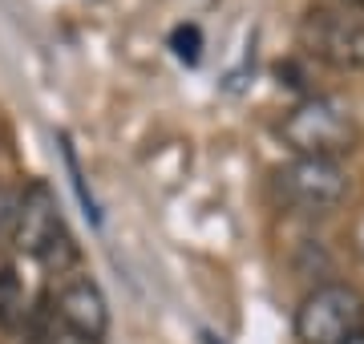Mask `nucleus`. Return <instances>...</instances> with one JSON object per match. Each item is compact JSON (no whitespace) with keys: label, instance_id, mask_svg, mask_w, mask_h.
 I'll return each instance as SVG.
<instances>
[{"label":"nucleus","instance_id":"1","mask_svg":"<svg viewBox=\"0 0 364 344\" xmlns=\"http://www.w3.org/2000/svg\"><path fill=\"white\" fill-rule=\"evenodd\" d=\"M279 134L296 150V158H340L360 138L352 109L336 97H324V93H312L299 106L287 109V118L279 122Z\"/></svg>","mask_w":364,"mask_h":344},{"label":"nucleus","instance_id":"2","mask_svg":"<svg viewBox=\"0 0 364 344\" xmlns=\"http://www.w3.org/2000/svg\"><path fill=\"white\" fill-rule=\"evenodd\" d=\"M21 255H33V259H45L49 267L65 272L73 259H77V247L65 231V219L57 211V199L45 183H33L21 190V203H16V219H13V235H9Z\"/></svg>","mask_w":364,"mask_h":344},{"label":"nucleus","instance_id":"3","mask_svg":"<svg viewBox=\"0 0 364 344\" xmlns=\"http://www.w3.org/2000/svg\"><path fill=\"white\" fill-rule=\"evenodd\" d=\"M364 332V296L348 284H320L296 312L299 344H348Z\"/></svg>","mask_w":364,"mask_h":344},{"label":"nucleus","instance_id":"4","mask_svg":"<svg viewBox=\"0 0 364 344\" xmlns=\"http://www.w3.org/2000/svg\"><path fill=\"white\" fill-rule=\"evenodd\" d=\"M299 45L332 69H364V16L352 9H312L299 21Z\"/></svg>","mask_w":364,"mask_h":344},{"label":"nucleus","instance_id":"5","mask_svg":"<svg viewBox=\"0 0 364 344\" xmlns=\"http://www.w3.org/2000/svg\"><path fill=\"white\" fill-rule=\"evenodd\" d=\"M275 190L296 211H332L348 195V174L336 158H291L275 174Z\"/></svg>","mask_w":364,"mask_h":344},{"label":"nucleus","instance_id":"6","mask_svg":"<svg viewBox=\"0 0 364 344\" xmlns=\"http://www.w3.org/2000/svg\"><path fill=\"white\" fill-rule=\"evenodd\" d=\"M53 324L90 336V340H105L109 332V308L105 296L93 279H65L57 296H53Z\"/></svg>","mask_w":364,"mask_h":344},{"label":"nucleus","instance_id":"7","mask_svg":"<svg viewBox=\"0 0 364 344\" xmlns=\"http://www.w3.org/2000/svg\"><path fill=\"white\" fill-rule=\"evenodd\" d=\"M28 308H25V288H21V279L16 272H0V324L4 328H16V324H25Z\"/></svg>","mask_w":364,"mask_h":344},{"label":"nucleus","instance_id":"8","mask_svg":"<svg viewBox=\"0 0 364 344\" xmlns=\"http://www.w3.org/2000/svg\"><path fill=\"white\" fill-rule=\"evenodd\" d=\"M170 49H174L178 61L198 65V57H203V28L198 25H178L174 33H170Z\"/></svg>","mask_w":364,"mask_h":344},{"label":"nucleus","instance_id":"9","mask_svg":"<svg viewBox=\"0 0 364 344\" xmlns=\"http://www.w3.org/2000/svg\"><path fill=\"white\" fill-rule=\"evenodd\" d=\"M37 344H102V340H90V336H77V332L61 328V324H49V328H41Z\"/></svg>","mask_w":364,"mask_h":344},{"label":"nucleus","instance_id":"10","mask_svg":"<svg viewBox=\"0 0 364 344\" xmlns=\"http://www.w3.org/2000/svg\"><path fill=\"white\" fill-rule=\"evenodd\" d=\"M16 203H21V195H16V190H4V186H0V239H9V235H13Z\"/></svg>","mask_w":364,"mask_h":344},{"label":"nucleus","instance_id":"11","mask_svg":"<svg viewBox=\"0 0 364 344\" xmlns=\"http://www.w3.org/2000/svg\"><path fill=\"white\" fill-rule=\"evenodd\" d=\"M344 9H352V13H364V0H344Z\"/></svg>","mask_w":364,"mask_h":344},{"label":"nucleus","instance_id":"12","mask_svg":"<svg viewBox=\"0 0 364 344\" xmlns=\"http://www.w3.org/2000/svg\"><path fill=\"white\" fill-rule=\"evenodd\" d=\"M348 344H364V332H360V336H352V340Z\"/></svg>","mask_w":364,"mask_h":344}]
</instances>
